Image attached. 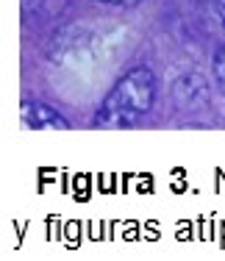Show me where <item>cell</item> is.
<instances>
[{
    "label": "cell",
    "instance_id": "cell-1",
    "mask_svg": "<svg viewBox=\"0 0 225 261\" xmlns=\"http://www.w3.org/2000/svg\"><path fill=\"white\" fill-rule=\"evenodd\" d=\"M156 100V75L147 67H134L111 86L100 106L95 125L100 128H131L153 109Z\"/></svg>",
    "mask_w": 225,
    "mask_h": 261
},
{
    "label": "cell",
    "instance_id": "cell-5",
    "mask_svg": "<svg viewBox=\"0 0 225 261\" xmlns=\"http://www.w3.org/2000/svg\"><path fill=\"white\" fill-rule=\"evenodd\" d=\"M39 3H42V0H22V11H25V14H31V11L39 9Z\"/></svg>",
    "mask_w": 225,
    "mask_h": 261
},
{
    "label": "cell",
    "instance_id": "cell-4",
    "mask_svg": "<svg viewBox=\"0 0 225 261\" xmlns=\"http://www.w3.org/2000/svg\"><path fill=\"white\" fill-rule=\"evenodd\" d=\"M106 6H122V9H131V6H139L142 0H100Z\"/></svg>",
    "mask_w": 225,
    "mask_h": 261
},
{
    "label": "cell",
    "instance_id": "cell-2",
    "mask_svg": "<svg viewBox=\"0 0 225 261\" xmlns=\"http://www.w3.org/2000/svg\"><path fill=\"white\" fill-rule=\"evenodd\" d=\"M22 122L36 130H67L70 128V122L64 120V117L59 114L56 109H50V106H42V103H22Z\"/></svg>",
    "mask_w": 225,
    "mask_h": 261
},
{
    "label": "cell",
    "instance_id": "cell-6",
    "mask_svg": "<svg viewBox=\"0 0 225 261\" xmlns=\"http://www.w3.org/2000/svg\"><path fill=\"white\" fill-rule=\"evenodd\" d=\"M214 9H217V14H220V20L225 25V0H214Z\"/></svg>",
    "mask_w": 225,
    "mask_h": 261
},
{
    "label": "cell",
    "instance_id": "cell-3",
    "mask_svg": "<svg viewBox=\"0 0 225 261\" xmlns=\"http://www.w3.org/2000/svg\"><path fill=\"white\" fill-rule=\"evenodd\" d=\"M211 70H214V78H217V86H220V92L225 95V45L217 47L214 61H211Z\"/></svg>",
    "mask_w": 225,
    "mask_h": 261
}]
</instances>
